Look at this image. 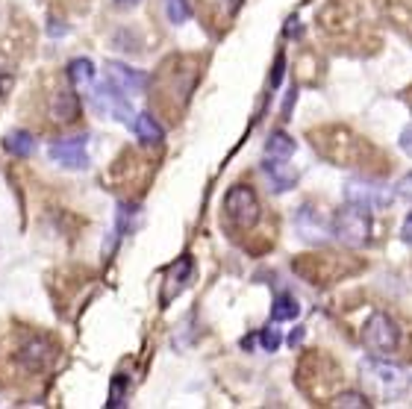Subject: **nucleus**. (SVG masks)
Here are the masks:
<instances>
[{
    "instance_id": "4468645a",
    "label": "nucleus",
    "mask_w": 412,
    "mask_h": 409,
    "mask_svg": "<svg viewBox=\"0 0 412 409\" xmlns=\"http://www.w3.org/2000/svg\"><path fill=\"white\" fill-rule=\"evenodd\" d=\"M294 139L292 136H286L283 130H277V133H271L268 136V144H266V153L268 156H283V159H289L292 153H294Z\"/></svg>"
},
{
    "instance_id": "dca6fc26",
    "label": "nucleus",
    "mask_w": 412,
    "mask_h": 409,
    "mask_svg": "<svg viewBox=\"0 0 412 409\" xmlns=\"http://www.w3.org/2000/svg\"><path fill=\"white\" fill-rule=\"evenodd\" d=\"M189 274H192V259H189V256H183V259H180V263H177V268H171V274H168V283H171V289L165 291V298H171V291L177 294L180 289H183V280H186Z\"/></svg>"
},
{
    "instance_id": "6e6552de",
    "label": "nucleus",
    "mask_w": 412,
    "mask_h": 409,
    "mask_svg": "<svg viewBox=\"0 0 412 409\" xmlns=\"http://www.w3.org/2000/svg\"><path fill=\"white\" fill-rule=\"evenodd\" d=\"M262 171H266V177L271 180L274 191H286V189H292L294 183H298V171H294L283 156H268L266 165H262Z\"/></svg>"
},
{
    "instance_id": "5701e85b",
    "label": "nucleus",
    "mask_w": 412,
    "mask_h": 409,
    "mask_svg": "<svg viewBox=\"0 0 412 409\" xmlns=\"http://www.w3.org/2000/svg\"><path fill=\"white\" fill-rule=\"evenodd\" d=\"M412 239V221L406 218V224H404V241H409Z\"/></svg>"
},
{
    "instance_id": "b1692460",
    "label": "nucleus",
    "mask_w": 412,
    "mask_h": 409,
    "mask_svg": "<svg viewBox=\"0 0 412 409\" xmlns=\"http://www.w3.org/2000/svg\"><path fill=\"white\" fill-rule=\"evenodd\" d=\"M139 0H118V6H136Z\"/></svg>"
},
{
    "instance_id": "7ed1b4c3",
    "label": "nucleus",
    "mask_w": 412,
    "mask_h": 409,
    "mask_svg": "<svg viewBox=\"0 0 412 409\" xmlns=\"http://www.w3.org/2000/svg\"><path fill=\"white\" fill-rule=\"evenodd\" d=\"M362 341L374 353H392L401 345V327L394 324L386 313H374L366 327H362Z\"/></svg>"
},
{
    "instance_id": "f3484780",
    "label": "nucleus",
    "mask_w": 412,
    "mask_h": 409,
    "mask_svg": "<svg viewBox=\"0 0 412 409\" xmlns=\"http://www.w3.org/2000/svg\"><path fill=\"white\" fill-rule=\"evenodd\" d=\"M333 406H348V409H366V406H371V403H368L366 398H362L359 391H342V395H336Z\"/></svg>"
},
{
    "instance_id": "a211bd4d",
    "label": "nucleus",
    "mask_w": 412,
    "mask_h": 409,
    "mask_svg": "<svg viewBox=\"0 0 412 409\" xmlns=\"http://www.w3.org/2000/svg\"><path fill=\"white\" fill-rule=\"evenodd\" d=\"M165 9H168L171 24H183L189 18V6L183 4V0H165Z\"/></svg>"
},
{
    "instance_id": "f8f14e48",
    "label": "nucleus",
    "mask_w": 412,
    "mask_h": 409,
    "mask_svg": "<svg viewBox=\"0 0 412 409\" xmlns=\"http://www.w3.org/2000/svg\"><path fill=\"white\" fill-rule=\"evenodd\" d=\"M298 313H301V306L289 291H283V294H277L274 298V309H271L274 321H292V318H298Z\"/></svg>"
},
{
    "instance_id": "ddd939ff",
    "label": "nucleus",
    "mask_w": 412,
    "mask_h": 409,
    "mask_svg": "<svg viewBox=\"0 0 412 409\" xmlns=\"http://www.w3.org/2000/svg\"><path fill=\"white\" fill-rule=\"evenodd\" d=\"M362 368L374 371L383 383H404V368L401 365H392V363H383V359H368Z\"/></svg>"
},
{
    "instance_id": "20e7f679",
    "label": "nucleus",
    "mask_w": 412,
    "mask_h": 409,
    "mask_svg": "<svg viewBox=\"0 0 412 409\" xmlns=\"http://www.w3.org/2000/svg\"><path fill=\"white\" fill-rule=\"evenodd\" d=\"M92 103H94L97 112H104V115L121 121V124H133V118H136L133 115V106H130V101H127V94L115 89L109 80H106L104 86H94L92 89Z\"/></svg>"
},
{
    "instance_id": "2eb2a0df",
    "label": "nucleus",
    "mask_w": 412,
    "mask_h": 409,
    "mask_svg": "<svg viewBox=\"0 0 412 409\" xmlns=\"http://www.w3.org/2000/svg\"><path fill=\"white\" fill-rule=\"evenodd\" d=\"M68 77H71V83L74 86H89L92 80H94V65H92V59H74L71 65H68Z\"/></svg>"
},
{
    "instance_id": "f257e3e1",
    "label": "nucleus",
    "mask_w": 412,
    "mask_h": 409,
    "mask_svg": "<svg viewBox=\"0 0 412 409\" xmlns=\"http://www.w3.org/2000/svg\"><path fill=\"white\" fill-rule=\"evenodd\" d=\"M333 236L351 248H359L366 244L371 236V218H368V209L362 203H348L344 209L336 212L333 218Z\"/></svg>"
},
{
    "instance_id": "f03ea898",
    "label": "nucleus",
    "mask_w": 412,
    "mask_h": 409,
    "mask_svg": "<svg viewBox=\"0 0 412 409\" xmlns=\"http://www.w3.org/2000/svg\"><path fill=\"white\" fill-rule=\"evenodd\" d=\"M224 215L239 230H251L259 221V198L251 186H233L224 194Z\"/></svg>"
},
{
    "instance_id": "9d476101",
    "label": "nucleus",
    "mask_w": 412,
    "mask_h": 409,
    "mask_svg": "<svg viewBox=\"0 0 412 409\" xmlns=\"http://www.w3.org/2000/svg\"><path fill=\"white\" fill-rule=\"evenodd\" d=\"M133 124H136V133H139V139H142L144 144H159V141L165 139L159 121L151 115V112H142V115H136Z\"/></svg>"
},
{
    "instance_id": "aec40b11",
    "label": "nucleus",
    "mask_w": 412,
    "mask_h": 409,
    "mask_svg": "<svg viewBox=\"0 0 412 409\" xmlns=\"http://www.w3.org/2000/svg\"><path fill=\"white\" fill-rule=\"evenodd\" d=\"M259 341H262V348H266L268 353H274V351L280 348V336H277V330H262V333H259Z\"/></svg>"
},
{
    "instance_id": "9b49d317",
    "label": "nucleus",
    "mask_w": 412,
    "mask_h": 409,
    "mask_svg": "<svg viewBox=\"0 0 412 409\" xmlns=\"http://www.w3.org/2000/svg\"><path fill=\"white\" fill-rule=\"evenodd\" d=\"M4 147L12 153V156H30L32 151H36V141H32V136L27 133V130H12V133L4 139Z\"/></svg>"
},
{
    "instance_id": "1a4fd4ad",
    "label": "nucleus",
    "mask_w": 412,
    "mask_h": 409,
    "mask_svg": "<svg viewBox=\"0 0 412 409\" xmlns=\"http://www.w3.org/2000/svg\"><path fill=\"white\" fill-rule=\"evenodd\" d=\"M80 112V97L74 92H56L51 97V118L56 124H71Z\"/></svg>"
},
{
    "instance_id": "6ab92c4d",
    "label": "nucleus",
    "mask_w": 412,
    "mask_h": 409,
    "mask_svg": "<svg viewBox=\"0 0 412 409\" xmlns=\"http://www.w3.org/2000/svg\"><path fill=\"white\" fill-rule=\"evenodd\" d=\"M283 71H286V56L277 54L274 59V71H271V89H277L280 83H283Z\"/></svg>"
},
{
    "instance_id": "412c9836",
    "label": "nucleus",
    "mask_w": 412,
    "mask_h": 409,
    "mask_svg": "<svg viewBox=\"0 0 412 409\" xmlns=\"http://www.w3.org/2000/svg\"><path fill=\"white\" fill-rule=\"evenodd\" d=\"M294 94H298V92H289V97H286V106H283V115H289V112H292V106H294Z\"/></svg>"
},
{
    "instance_id": "423d86ee",
    "label": "nucleus",
    "mask_w": 412,
    "mask_h": 409,
    "mask_svg": "<svg viewBox=\"0 0 412 409\" xmlns=\"http://www.w3.org/2000/svg\"><path fill=\"white\" fill-rule=\"evenodd\" d=\"M51 159L59 162L62 168H89V151H86V136L77 139H59L51 144Z\"/></svg>"
},
{
    "instance_id": "39448f33",
    "label": "nucleus",
    "mask_w": 412,
    "mask_h": 409,
    "mask_svg": "<svg viewBox=\"0 0 412 409\" xmlns=\"http://www.w3.org/2000/svg\"><path fill=\"white\" fill-rule=\"evenodd\" d=\"M56 356H59V351H56V345L54 341H47V339H42V336H36V339H30V341H24L21 345V351H18V363L27 368V371H47L54 363H56Z\"/></svg>"
},
{
    "instance_id": "0eeeda50",
    "label": "nucleus",
    "mask_w": 412,
    "mask_h": 409,
    "mask_svg": "<svg viewBox=\"0 0 412 409\" xmlns=\"http://www.w3.org/2000/svg\"><path fill=\"white\" fill-rule=\"evenodd\" d=\"M106 80L124 94H142L147 89V74L124 62H106Z\"/></svg>"
},
{
    "instance_id": "4be33fe9",
    "label": "nucleus",
    "mask_w": 412,
    "mask_h": 409,
    "mask_svg": "<svg viewBox=\"0 0 412 409\" xmlns=\"http://www.w3.org/2000/svg\"><path fill=\"white\" fill-rule=\"evenodd\" d=\"M301 339H304V327H298V330H294V336H289V345H298Z\"/></svg>"
}]
</instances>
